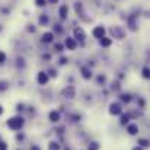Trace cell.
I'll list each match as a JSON object with an SVG mask.
<instances>
[{"mask_svg": "<svg viewBox=\"0 0 150 150\" xmlns=\"http://www.w3.org/2000/svg\"><path fill=\"white\" fill-rule=\"evenodd\" d=\"M9 149V144L5 143V141H0V150H8Z\"/></svg>", "mask_w": 150, "mask_h": 150, "instance_id": "d6986e66", "label": "cell"}, {"mask_svg": "<svg viewBox=\"0 0 150 150\" xmlns=\"http://www.w3.org/2000/svg\"><path fill=\"white\" fill-rule=\"evenodd\" d=\"M67 13H69V8H67V6H61V8H60V18H61V19H66V18H67Z\"/></svg>", "mask_w": 150, "mask_h": 150, "instance_id": "7c38bea8", "label": "cell"}, {"mask_svg": "<svg viewBox=\"0 0 150 150\" xmlns=\"http://www.w3.org/2000/svg\"><path fill=\"white\" fill-rule=\"evenodd\" d=\"M89 150H99V144H98L96 141H92V143L89 144Z\"/></svg>", "mask_w": 150, "mask_h": 150, "instance_id": "ac0fdd59", "label": "cell"}, {"mask_svg": "<svg viewBox=\"0 0 150 150\" xmlns=\"http://www.w3.org/2000/svg\"><path fill=\"white\" fill-rule=\"evenodd\" d=\"M48 118H50L51 122H58L60 121V112L58 111H51L48 114Z\"/></svg>", "mask_w": 150, "mask_h": 150, "instance_id": "52a82bcc", "label": "cell"}, {"mask_svg": "<svg viewBox=\"0 0 150 150\" xmlns=\"http://www.w3.org/2000/svg\"><path fill=\"white\" fill-rule=\"evenodd\" d=\"M128 121H130L128 114H121V117H119V124H121V125H127Z\"/></svg>", "mask_w": 150, "mask_h": 150, "instance_id": "8fae6325", "label": "cell"}, {"mask_svg": "<svg viewBox=\"0 0 150 150\" xmlns=\"http://www.w3.org/2000/svg\"><path fill=\"white\" fill-rule=\"evenodd\" d=\"M133 150H143V149H141V147H138V146H137V147H134V149H133Z\"/></svg>", "mask_w": 150, "mask_h": 150, "instance_id": "4dcf8cb0", "label": "cell"}, {"mask_svg": "<svg viewBox=\"0 0 150 150\" xmlns=\"http://www.w3.org/2000/svg\"><path fill=\"white\" fill-rule=\"evenodd\" d=\"M121 101L125 102V103H128V102L131 101V96H130L128 93H124V95H121Z\"/></svg>", "mask_w": 150, "mask_h": 150, "instance_id": "e0dca14e", "label": "cell"}, {"mask_svg": "<svg viewBox=\"0 0 150 150\" xmlns=\"http://www.w3.org/2000/svg\"><path fill=\"white\" fill-rule=\"evenodd\" d=\"M66 63H67L66 58H61V60H60V64H66Z\"/></svg>", "mask_w": 150, "mask_h": 150, "instance_id": "4316f807", "label": "cell"}, {"mask_svg": "<svg viewBox=\"0 0 150 150\" xmlns=\"http://www.w3.org/2000/svg\"><path fill=\"white\" fill-rule=\"evenodd\" d=\"M149 76H150V72H149L147 67H144V69H143V77H144V79H149Z\"/></svg>", "mask_w": 150, "mask_h": 150, "instance_id": "ffe728a7", "label": "cell"}, {"mask_svg": "<svg viewBox=\"0 0 150 150\" xmlns=\"http://www.w3.org/2000/svg\"><path fill=\"white\" fill-rule=\"evenodd\" d=\"M48 22V18L47 16H41L40 18V24H47Z\"/></svg>", "mask_w": 150, "mask_h": 150, "instance_id": "cb8c5ba5", "label": "cell"}, {"mask_svg": "<svg viewBox=\"0 0 150 150\" xmlns=\"http://www.w3.org/2000/svg\"><path fill=\"white\" fill-rule=\"evenodd\" d=\"M37 80H38V83H40V85H42V86H44V85H47V83H48V80H50V76H48L45 72H40V73H38V77H37Z\"/></svg>", "mask_w": 150, "mask_h": 150, "instance_id": "3957f363", "label": "cell"}, {"mask_svg": "<svg viewBox=\"0 0 150 150\" xmlns=\"http://www.w3.org/2000/svg\"><path fill=\"white\" fill-rule=\"evenodd\" d=\"M56 50L57 51H63V45L61 44H56Z\"/></svg>", "mask_w": 150, "mask_h": 150, "instance_id": "d4e9b609", "label": "cell"}, {"mask_svg": "<svg viewBox=\"0 0 150 150\" xmlns=\"http://www.w3.org/2000/svg\"><path fill=\"white\" fill-rule=\"evenodd\" d=\"M92 34H93L95 38H99V40H101V38H103V35H105V29H103V26H96Z\"/></svg>", "mask_w": 150, "mask_h": 150, "instance_id": "5b68a950", "label": "cell"}, {"mask_svg": "<svg viewBox=\"0 0 150 150\" xmlns=\"http://www.w3.org/2000/svg\"><path fill=\"white\" fill-rule=\"evenodd\" d=\"M53 38H54L53 32H45V34L42 35V41H44V42H51Z\"/></svg>", "mask_w": 150, "mask_h": 150, "instance_id": "4fadbf2b", "label": "cell"}, {"mask_svg": "<svg viewBox=\"0 0 150 150\" xmlns=\"http://www.w3.org/2000/svg\"><path fill=\"white\" fill-rule=\"evenodd\" d=\"M5 60H6V54L3 51H0V63H5Z\"/></svg>", "mask_w": 150, "mask_h": 150, "instance_id": "7402d4cb", "label": "cell"}, {"mask_svg": "<svg viewBox=\"0 0 150 150\" xmlns=\"http://www.w3.org/2000/svg\"><path fill=\"white\" fill-rule=\"evenodd\" d=\"M66 47H67V50H76L77 44H76V41L73 38H67L66 40Z\"/></svg>", "mask_w": 150, "mask_h": 150, "instance_id": "9c48e42d", "label": "cell"}, {"mask_svg": "<svg viewBox=\"0 0 150 150\" xmlns=\"http://www.w3.org/2000/svg\"><path fill=\"white\" fill-rule=\"evenodd\" d=\"M127 133L130 135H135L138 133V125L137 124H127Z\"/></svg>", "mask_w": 150, "mask_h": 150, "instance_id": "8992f818", "label": "cell"}, {"mask_svg": "<svg viewBox=\"0 0 150 150\" xmlns=\"http://www.w3.org/2000/svg\"><path fill=\"white\" fill-rule=\"evenodd\" d=\"M35 3H37V6H40V8H41V6H44V5L47 3V0H37Z\"/></svg>", "mask_w": 150, "mask_h": 150, "instance_id": "603a6c76", "label": "cell"}, {"mask_svg": "<svg viewBox=\"0 0 150 150\" xmlns=\"http://www.w3.org/2000/svg\"><path fill=\"white\" fill-rule=\"evenodd\" d=\"M8 127L12 128V130H15V131L21 130L24 127V118L22 117H13V118H10L8 121Z\"/></svg>", "mask_w": 150, "mask_h": 150, "instance_id": "6da1fadb", "label": "cell"}, {"mask_svg": "<svg viewBox=\"0 0 150 150\" xmlns=\"http://www.w3.org/2000/svg\"><path fill=\"white\" fill-rule=\"evenodd\" d=\"M109 114H111V115H121V114H122L121 105L117 103V102H112V103L109 105Z\"/></svg>", "mask_w": 150, "mask_h": 150, "instance_id": "7a4b0ae2", "label": "cell"}, {"mask_svg": "<svg viewBox=\"0 0 150 150\" xmlns=\"http://www.w3.org/2000/svg\"><path fill=\"white\" fill-rule=\"evenodd\" d=\"M9 86H8V83L6 82H0V90H6Z\"/></svg>", "mask_w": 150, "mask_h": 150, "instance_id": "44dd1931", "label": "cell"}, {"mask_svg": "<svg viewBox=\"0 0 150 150\" xmlns=\"http://www.w3.org/2000/svg\"><path fill=\"white\" fill-rule=\"evenodd\" d=\"M98 80H99V82H103V80H105V77H103V76H99V77H98Z\"/></svg>", "mask_w": 150, "mask_h": 150, "instance_id": "83f0119b", "label": "cell"}, {"mask_svg": "<svg viewBox=\"0 0 150 150\" xmlns=\"http://www.w3.org/2000/svg\"><path fill=\"white\" fill-rule=\"evenodd\" d=\"M74 95H76V90H74L73 86H67V88L63 90V96H64V98L72 99V98H74Z\"/></svg>", "mask_w": 150, "mask_h": 150, "instance_id": "277c9868", "label": "cell"}, {"mask_svg": "<svg viewBox=\"0 0 150 150\" xmlns=\"http://www.w3.org/2000/svg\"><path fill=\"white\" fill-rule=\"evenodd\" d=\"M29 150H41V149H40L38 146H31V149H29Z\"/></svg>", "mask_w": 150, "mask_h": 150, "instance_id": "484cf974", "label": "cell"}, {"mask_svg": "<svg viewBox=\"0 0 150 150\" xmlns=\"http://www.w3.org/2000/svg\"><path fill=\"white\" fill-rule=\"evenodd\" d=\"M2 114H3V106L0 105V115H2Z\"/></svg>", "mask_w": 150, "mask_h": 150, "instance_id": "f546056e", "label": "cell"}, {"mask_svg": "<svg viewBox=\"0 0 150 150\" xmlns=\"http://www.w3.org/2000/svg\"><path fill=\"white\" fill-rule=\"evenodd\" d=\"M50 2H51V3H57V2H58V0H50Z\"/></svg>", "mask_w": 150, "mask_h": 150, "instance_id": "1f68e13d", "label": "cell"}, {"mask_svg": "<svg viewBox=\"0 0 150 150\" xmlns=\"http://www.w3.org/2000/svg\"><path fill=\"white\" fill-rule=\"evenodd\" d=\"M111 44H112V40H111V38H105V37L101 38V45H102V47H109Z\"/></svg>", "mask_w": 150, "mask_h": 150, "instance_id": "5bb4252c", "label": "cell"}, {"mask_svg": "<svg viewBox=\"0 0 150 150\" xmlns=\"http://www.w3.org/2000/svg\"><path fill=\"white\" fill-rule=\"evenodd\" d=\"M138 147H141V149H143V147H149V141L144 140V138H140V140H138Z\"/></svg>", "mask_w": 150, "mask_h": 150, "instance_id": "2e32d148", "label": "cell"}, {"mask_svg": "<svg viewBox=\"0 0 150 150\" xmlns=\"http://www.w3.org/2000/svg\"><path fill=\"white\" fill-rule=\"evenodd\" d=\"M82 76H83V79H90L92 77V73H90V70L88 69V67H82Z\"/></svg>", "mask_w": 150, "mask_h": 150, "instance_id": "30bf717a", "label": "cell"}, {"mask_svg": "<svg viewBox=\"0 0 150 150\" xmlns=\"http://www.w3.org/2000/svg\"><path fill=\"white\" fill-rule=\"evenodd\" d=\"M74 37L79 38L80 41H83V40L86 38V34H85V31H83L82 28H76V29H74Z\"/></svg>", "mask_w": 150, "mask_h": 150, "instance_id": "ba28073f", "label": "cell"}, {"mask_svg": "<svg viewBox=\"0 0 150 150\" xmlns=\"http://www.w3.org/2000/svg\"><path fill=\"white\" fill-rule=\"evenodd\" d=\"M48 150H60V144L56 141H51L48 143Z\"/></svg>", "mask_w": 150, "mask_h": 150, "instance_id": "9a60e30c", "label": "cell"}, {"mask_svg": "<svg viewBox=\"0 0 150 150\" xmlns=\"http://www.w3.org/2000/svg\"><path fill=\"white\" fill-rule=\"evenodd\" d=\"M24 109V105H18V111H22Z\"/></svg>", "mask_w": 150, "mask_h": 150, "instance_id": "f1b7e54d", "label": "cell"}]
</instances>
